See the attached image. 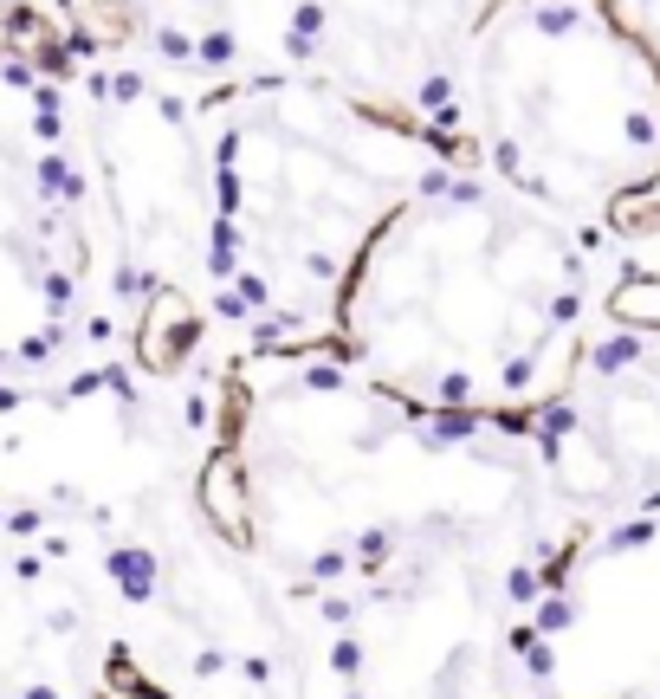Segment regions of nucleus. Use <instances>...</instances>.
Wrapping results in <instances>:
<instances>
[{"label":"nucleus","mask_w":660,"mask_h":699,"mask_svg":"<svg viewBox=\"0 0 660 699\" xmlns=\"http://www.w3.org/2000/svg\"><path fill=\"white\" fill-rule=\"evenodd\" d=\"M188 344H195V305L182 292H156L143 305V337H136L143 369H175Z\"/></svg>","instance_id":"nucleus-1"},{"label":"nucleus","mask_w":660,"mask_h":699,"mask_svg":"<svg viewBox=\"0 0 660 699\" xmlns=\"http://www.w3.org/2000/svg\"><path fill=\"white\" fill-rule=\"evenodd\" d=\"M609 311L622 324H641V331H654L660 324V272H641V279H628L622 292L609 298Z\"/></svg>","instance_id":"nucleus-2"}]
</instances>
